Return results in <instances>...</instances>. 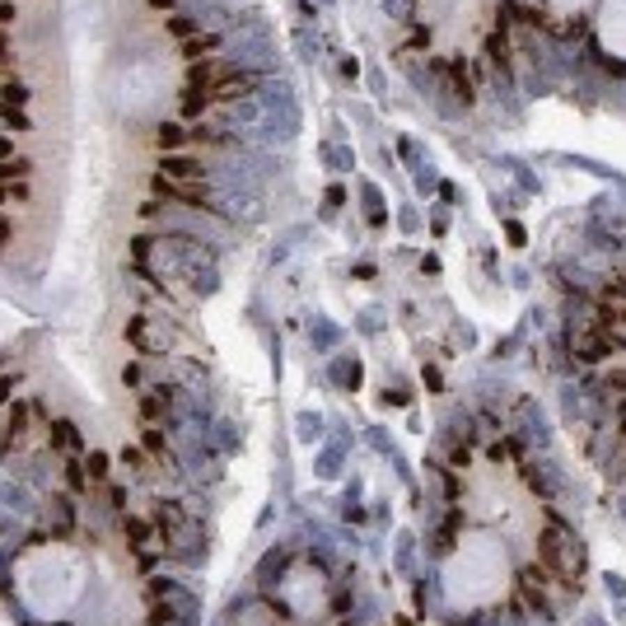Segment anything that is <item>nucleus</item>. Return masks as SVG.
Returning <instances> with one entry per match:
<instances>
[{
    "label": "nucleus",
    "instance_id": "2",
    "mask_svg": "<svg viewBox=\"0 0 626 626\" xmlns=\"http://www.w3.org/2000/svg\"><path fill=\"white\" fill-rule=\"evenodd\" d=\"M537 561L547 565L556 579H579L584 575V542H579L575 533H565L561 524H551L537 537Z\"/></svg>",
    "mask_w": 626,
    "mask_h": 626
},
{
    "label": "nucleus",
    "instance_id": "18",
    "mask_svg": "<svg viewBox=\"0 0 626 626\" xmlns=\"http://www.w3.org/2000/svg\"><path fill=\"white\" fill-rule=\"evenodd\" d=\"M5 56H10V43H5V38H0V61H5Z\"/></svg>",
    "mask_w": 626,
    "mask_h": 626
},
{
    "label": "nucleus",
    "instance_id": "6",
    "mask_svg": "<svg viewBox=\"0 0 626 626\" xmlns=\"http://www.w3.org/2000/svg\"><path fill=\"white\" fill-rule=\"evenodd\" d=\"M155 524H159L164 537H173V542H183V533H188V514H183V505H178V501H159Z\"/></svg>",
    "mask_w": 626,
    "mask_h": 626
},
{
    "label": "nucleus",
    "instance_id": "4",
    "mask_svg": "<svg viewBox=\"0 0 626 626\" xmlns=\"http://www.w3.org/2000/svg\"><path fill=\"white\" fill-rule=\"evenodd\" d=\"M598 323H626V281H608L598 290Z\"/></svg>",
    "mask_w": 626,
    "mask_h": 626
},
{
    "label": "nucleus",
    "instance_id": "7",
    "mask_svg": "<svg viewBox=\"0 0 626 626\" xmlns=\"http://www.w3.org/2000/svg\"><path fill=\"white\" fill-rule=\"evenodd\" d=\"M224 75H234V66H224V61H192V70H188V79H192V89H215Z\"/></svg>",
    "mask_w": 626,
    "mask_h": 626
},
{
    "label": "nucleus",
    "instance_id": "9",
    "mask_svg": "<svg viewBox=\"0 0 626 626\" xmlns=\"http://www.w3.org/2000/svg\"><path fill=\"white\" fill-rule=\"evenodd\" d=\"M122 528H126V542H131V547H145V542H150V524H145V519H126Z\"/></svg>",
    "mask_w": 626,
    "mask_h": 626
},
{
    "label": "nucleus",
    "instance_id": "11",
    "mask_svg": "<svg viewBox=\"0 0 626 626\" xmlns=\"http://www.w3.org/2000/svg\"><path fill=\"white\" fill-rule=\"evenodd\" d=\"M5 178H29V159H5L0 164V183Z\"/></svg>",
    "mask_w": 626,
    "mask_h": 626
},
{
    "label": "nucleus",
    "instance_id": "8",
    "mask_svg": "<svg viewBox=\"0 0 626 626\" xmlns=\"http://www.w3.org/2000/svg\"><path fill=\"white\" fill-rule=\"evenodd\" d=\"M248 89H252V79H248V75H238V70H234V75H224V79H220L215 89H211V94H215V98H238V94H248Z\"/></svg>",
    "mask_w": 626,
    "mask_h": 626
},
{
    "label": "nucleus",
    "instance_id": "5",
    "mask_svg": "<svg viewBox=\"0 0 626 626\" xmlns=\"http://www.w3.org/2000/svg\"><path fill=\"white\" fill-rule=\"evenodd\" d=\"M159 173L173 178V183H201L206 178V169L197 164V159H188V155H164L159 159Z\"/></svg>",
    "mask_w": 626,
    "mask_h": 626
},
{
    "label": "nucleus",
    "instance_id": "3",
    "mask_svg": "<svg viewBox=\"0 0 626 626\" xmlns=\"http://www.w3.org/2000/svg\"><path fill=\"white\" fill-rule=\"evenodd\" d=\"M617 346L603 337V328H598V318L594 323H579V328H570V356L584 365H598V360H608Z\"/></svg>",
    "mask_w": 626,
    "mask_h": 626
},
{
    "label": "nucleus",
    "instance_id": "1",
    "mask_svg": "<svg viewBox=\"0 0 626 626\" xmlns=\"http://www.w3.org/2000/svg\"><path fill=\"white\" fill-rule=\"evenodd\" d=\"M19 594L38 612H66L84 594V556L70 542H33L19 551Z\"/></svg>",
    "mask_w": 626,
    "mask_h": 626
},
{
    "label": "nucleus",
    "instance_id": "10",
    "mask_svg": "<svg viewBox=\"0 0 626 626\" xmlns=\"http://www.w3.org/2000/svg\"><path fill=\"white\" fill-rule=\"evenodd\" d=\"M206 103H211V94H206V89H188V94H183V112H188V117L206 112Z\"/></svg>",
    "mask_w": 626,
    "mask_h": 626
},
{
    "label": "nucleus",
    "instance_id": "15",
    "mask_svg": "<svg viewBox=\"0 0 626 626\" xmlns=\"http://www.w3.org/2000/svg\"><path fill=\"white\" fill-rule=\"evenodd\" d=\"M122 463H126L131 472H141V468H145V454H141V449H122Z\"/></svg>",
    "mask_w": 626,
    "mask_h": 626
},
{
    "label": "nucleus",
    "instance_id": "16",
    "mask_svg": "<svg viewBox=\"0 0 626 626\" xmlns=\"http://www.w3.org/2000/svg\"><path fill=\"white\" fill-rule=\"evenodd\" d=\"M108 472V458L103 454H89V477H103Z\"/></svg>",
    "mask_w": 626,
    "mask_h": 626
},
{
    "label": "nucleus",
    "instance_id": "17",
    "mask_svg": "<svg viewBox=\"0 0 626 626\" xmlns=\"http://www.w3.org/2000/svg\"><path fill=\"white\" fill-rule=\"evenodd\" d=\"M0 24H15V5L10 0H0Z\"/></svg>",
    "mask_w": 626,
    "mask_h": 626
},
{
    "label": "nucleus",
    "instance_id": "13",
    "mask_svg": "<svg viewBox=\"0 0 626 626\" xmlns=\"http://www.w3.org/2000/svg\"><path fill=\"white\" fill-rule=\"evenodd\" d=\"M0 98H5V103H29V89H24V84H5Z\"/></svg>",
    "mask_w": 626,
    "mask_h": 626
},
{
    "label": "nucleus",
    "instance_id": "14",
    "mask_svg": "<svg viewBox=\"0 0 626 626\" xmlns=\"http://www.w3.org/2000/svg\"><path fill=\"white\" fill-rule=\"evenodd\" d=\"M159 145H164V150L183 145V131H178V126H159Z\"/></svg>",
    "mask_w": 626,
    "mask_h": 626
},
{
    "label": "nucleus",
    "instance_id": "12",
    "mask_svg": "<svg viewBox=\"0 0 626 626\" xmlns=\"http://www.w3.org/2000/svg\"><path fill=\"white\" fill-rule=\"evenodd\" d=\"M603 388L622 397V392H626V369H608V379H603Z\"/></svg>",
    "mask_w": 626,
    "mask_h": 626
},
{
    "label": "nucleus",
    "instance_id": "19",
    "mask_svg": "<svg viewBox=\"0 0 626 626\" xmlns=\"http://www.w3.org/2000/svg\"><path fill=\"white\" fill-rule=\"evenodd\" d=\"M0 201H5V192H0Z\"/></svg>",
    "mask_w": 626,
    "mask_h": 626
}]
</instances>
